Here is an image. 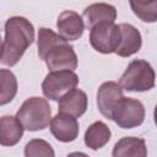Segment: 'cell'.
<instances>
[{"mask_svg":"<svg viewBox=\"0 0 157 157\" xmlns=\"http://www.w3.org/2000/svg\"><path fill=\"white\" fill-rule=\"evenodd\" d=\"M43 61H45L49 71H74L77 67V55L74 48L70 44H67V42L52 48Z\"/></svg>","mask_w":157,"mask_h":157,"instance_id":"obj_7","label":"cell"},{"mask_svg":"<svg viewBox=\"0 0 157 157\" xmlns=\"http://www.w3.org/2000/svg\"><path fill=\"white\" fill-rule=\"evenodd\" d=\"M123 90L132 92H144L153 88L155 71L146 60H132L119 80Z\"/></svg>","mask_w":157,"mask_h":157,"instance_id":"obj_3","label":"cell"},{"mask_svg":"<svg viewBox=\"0 0 157 157\" xmlns=\"http://www.w3.org/2000/svg\"><path fill=\"white\" fill-rule=\"evenodd\" d=\"M58 110L60 113H65V114L72 115L75 118H80L87 110L86 93L77 88L70 90L59 99Z\"/></svg>","mask_w":157,"mask_h":157,"instance_id":"obj_12","label":"cell"},{"mask_svg":"<svg viewBox=\"0 0 157 157\" xmlns=\"http://www.w3.org/2000/svg\"><path fill=\"white\" fill-rule=\"evenodd\" d=\"M1 44H2V42H1V38H0V52H1Z\"/></svg>","mask_w":157,"mask_h":157,"instance_id":"obj_21","label":"cell"},{"mask_svg":"<svg viewBox=\"0 0 157 157\" xmlns=\"http://www.w3.org/2000/svg\"><path fill=\"white\" fill-rule=\"evenodd\" d=\"M123 88L119 83L114 81H108L101 85L97 93V105L102 115L107 119L112 120V112L118 103V101L123 97Z\"/></svg>","mask_w":157,"mask_h":157,"instance_id":"obj_11","label":"cell"},{"mask_svg":"<svg viewBox=\"0 0 157 157\" xmlns=\"http://www.w3.org/2000/svg\"><path fill=\"white\" fill-rule=\"evenodd\" d=\"M118 28L119 42L114 53L121 58H128L137 53L142 44L141 33L139 32V29L129 23H120L118 25Z\"/></svg>","mask_w":157,"mask_h":157,"instance_id":"obj_9","label":"cell"},{"mask_svg":"<svg viewBox=\"0 0 157 157\" xmlns=\"http://www.w3.org/2000/svg\"><path fill=\"white\" fill-rule=\"evenodd\" d=\"M132 12L144 22H156L157 0H129Z\"/></svg>","mask_w":157,"mask_h":157,"instance_id":"obj_18","label":"cell"},{"mask_svg":"<svg viewBox=\"0 0 157 157\" xmlns=\"http://www.w3.org/2000/svg\"><path fill=\"white\" fill-rule=\"evenodd\" d=\"M110 135L112 132L109 128L103 121H96L90 125L85 132V145L93 151L99 150L108 144Z\"/></svg>","mask_w":157,"mask_h":157,"instance_id":"obj_16","label":"cell"},{"mask_svg":"<svg viewBox=\"0 0 157 157\" xmlns=\"http://www.w3.org/2000/svg\"><path fill=\"white\" fill-rule=\"evenodd\" d=\"M17 93V80L12 71L0 69V105L10 103Z\"/></svg>","mask_w":157,"mask_h":157,"instance_id":"obj_17","label":"cell"},{"mask_svg":"<svg viewBox=\"0 0 157 157\" xmlns=\"http://www.w3.org/2000/svg\"><path fill=\"white\" fill-rule=\"evenodd\" d=\"M56 27L58 34L66 42L81 38L85 31L83 18L77 12L71 10H65L59 15Z\"/></svg>","mask_w":157,"mask_h":157,"instance_id":"obj_8","label":"cell"},{"mask_svg":"<svg viewBox=\"0 0 157 157\" xmlns=\"http://www.w3.org/2000/svg\"><path fill=\"white\" fill-rule=\"evenodd\" d=\"M33 42V25L21 16L10 17L5 23V39L1 44L0 63L6 66L16 65Z\"/></svg>","mask_w":157,"mask_h":157,"instance_id":"obj_1","label":"cell"},{"mask_svg":"<svg viewBox=\"0 0 157 157\" xmlns=\"http://www.w3.org/2000/svg\"><path fill=\"white\" fill-rule=\"evenodd\" d=\"M66 40L49 28L40 27L38 31V55L40 60H44L48 52L55 45L63 44Z\"/></svg>","mask_w":157,"mask_h":157,"instance_id":"obj_19","label":"cell"},{"mask_svg":"<svg viewBox=\"0 0 157 157\" xmlns=\"http://www.w3.org/2000/svg\"><path fill=\"white\" fill-rule=\"evenodd\" d=\"M23 126L16 117L4 115L0 118V145L15 146L22 139Z\"/></svg>","mask_w":157,"mask_h":157,"instance_id":"obj_14","label":"cell"},{"mask_svg":"<svg viewBox=\"0 0 157 157\" xmlns=\"http://www.w3.org/2000/svg\"><path fill=\"white\" fill-rule=\"evenodd\" d=\"M77 85L78 76L74 71H50L42 82V91L47 98L52 101H59L66 92L76 88Z\"/></svg>","mask_w":157,"mask_h":157,"instance_id":"obj_5","label":"cell"},{"mask_svg":"<svg viewBox=\"0 0 157 157\" xmlns=\"http://www.w3.org/2000/svg\"><path fill=\"white\" fill-rule=\"evenodd\" d=\"M54 150L50 146V144H48L44 140L40 139H34L31 140L26 147H25V156L26 157H39V156H44V157H54Z\"/></svg>","mask_w":157,"mask_h":157,"instance_id":"obj_20","label":"cell"},{"mask_svg":"<svg viewBox=\"0 0 157 157\" xmlns=\"http://www.w3.org/2000/svg\"><path fill=\"white\" fill-rule=\"evenodd\" d=\"M119 42V28L114 22H101L90 29L92 48L102 54L114 53Z\"/></svg>","mask_w":157,"mask_h":157,"instance_id":"obj_6","label":"cell"},{"mask_svg":"<svg viewBox=\"0 0 157 157\" xmlns=\"http://www.w3.org/2000/svg\"><path fill=\"white\" fill-rule=\"evenodd\" d=\"M16 118L28 131L45 129L52 119V109L45 98L31 97L26 99L17 110Z\"/></svg>","mask_w":157,"mask_h":157,"instance_id":"obj_2","label":"cell"},{"mask_svg":"<svg viewBox=\"0 0 157 157\" xmlns=\"http://www.w3.org/2000/svg\"><path fill=\"white\" fill-rule=\"evenodd\" d=\"M112 155L114 157H145L147 156L145 140L132 136L123 137L114 145Z\"/></svg>","mask_w":157,"mask_h":157,"instance_id":"obj_15","label":"cell"},{"mask_svg":"<svg viewBox=\"0 0 157 157\" xmlns=\"http://www.w3.org/2000/svg\"><path fill=\"white\" fill-rule=\"evenodd\" d=\"M49 125L52 135L61 142H71L76 140L80 130L78 121L75 117L60 112L50 119Z\"/></svg>","mask_w":157,"mask_h":157,"instance_id":"obj_10","label":"cell"},{"mask_svg":"<svg viewBox=\"0 0 157 157\" xmlns=\"http://www.w3.org/2000/svg\"><path fill=\"white\" fill-rule=\"evenodd\" d=\"M82 17L85 21V27L91 29L93 26L101 22H114L117 18V10L113 5L105 2H96L83 10Z\"/></svg>","mask_w":157,"mask_h":157,"instance_id":"obj_13","label":"cell"},{"mask_svg":"<svg viewBox=\"0 0 157 157\" xmlns=\"http://www.w3.org/2000/svg\"><path fill=\"white\" fill-rule=\"evenodd\" d=\"M145 119L144 104L134 98L121 97L112 112V120L121 129H132L140 126Z\"/></svg>","mask_w":157,"mask_h":157,"instance_id":"obj_4","label":"cell"}]
</instances>
